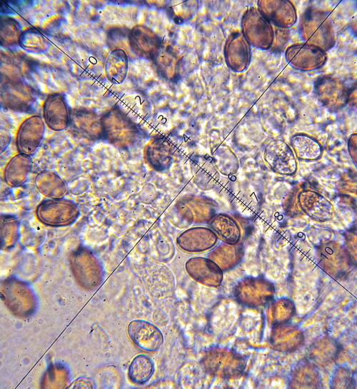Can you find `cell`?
<instances>
[{
  "instance_id": "obj_17",
  "label": "cell",
  "mask_w": 357,
  "mask_h": 389,
  "mask_svg": "<svg viewBox=\"0 0 357 389\" xmlns=\"http://www.w3.org/2000/svg\"><path fill=\"white\" fill-rule=\"evenodd\" d=\"M34 183L39 193L49 198H63L66 192L65 181L53 171L39 172Z\"/></svg>"
},
{
  "instance_id": "obj_3",
  "label": "cell",
  "mask_w": 357,
  "mask_h": 389,
  "mask_svg": "<svg viewBox=\"0 0 357 389\" xmlns=\"http://www.w3.org/2000/svg\"><path fill=\"white\" fill-rule=\"evenodd\" d=\"M241 33L250 45L268 50L275 40V31L271 22L254 7L248 8L241 19Z\"/></svg>"
},
{
  "instance_id": "obj_9",
  "label": "cell",
  "mask_w": 357,
  "mask_h": 389,
  "mask_svg": "<svg viewBox=\"0 0 357 389\" xmlns=\"http://www.w3.org/2000/svg\"><path fill=\"white\" fill-rule=\"evenodd\" d=\"M71 271L79 282L93 286L99 281L101 268L97 258L86 248H79L70 258Z\"/></svg>"
},
{
  "instance_id": "obj_28",
  "label": "cell",
  "mask_w": 357,
  "mask_h": 389,
  "mask_svg": "<svg viewBox=\"0 0 357 389\" xmlns=\"http://www.w3.org/2000/svg\"><path fill=\"white\" fill-rule=\"evenodd\" d=\"M19 221L11 214H1V242L3 248L13 246L18 238Z\"/></svg>"
},
{
  "instance_id": "obj_29",
  "label": "cell",
  "mask_w": 357,
  "mask_h": 389,
  "mask_svg": "<svg viewBox=\"0 0 357 389\" xmlns=\"http://www.w3.org/2000/svg\"><path fill=\"white\" fill-rule=\"evenodd\" d=\"M197 8V1H176L172 3L169 7V12L176 23L182 24L191 19L194 16Z\"/></svg>"
},
{
  "instance_id": "obj_4",
  "label": "cell",
  "mask_w": 357,
  "mask_h": 389,
  "mask_svg": "<svg viewBox=\"0 0 357 389\" xmlns=\"http://www.w3.org/2000/svg\"><path fill=\"white\" fill-rule=\"evenodd\" d=\"M36 215L42 223L60 227L74 223L78 219L80 211L77 205L70 200L49 198L37 206Z\"/></svg>"
},
{
  "instance_id": "obj_7",
  "label": "cell",
  "mask_w": 357,
  "mask_h": 389,
  "mask_svg": "<svg viewBox=\"0 0 357 389\" xmlns=\"http://www.w3.org/2000/svg\"><path fill=\"white\" fill-rule=\"evenodd\" d=\"M285 57L293 68L304 71L316 70L322 67L327 60L326 52L306 43L288 46L286 50Z\"/></svg>"
},
{
  "instance_id": "obj_23",
  "label": "cell",
  "mask_w": 357,
  "mask_h": 389,
  "mask_svg": "<svg viewBox=\"0 0 357 389\" xmlns=\"http://www.w3.org/2000/svg\"><path fill=\"white\" fill-rule=\"evenodd\" d=\"M291 144L298 157L303 159H316L322 151L321 146L313 138L303 133L293 136Z\"/></svg>"
},
{
  "instance_id": "obj_21",
  "label": "cell",
  "mask_w": 357,
  "mask_h": 389,
  "mask_svg": "<svg viewBox=\"0 0 357 389\" xmlns=\"http://www.w3.org/2000/svg\"><path fill=\"white\" fill-rule=\"evenodd\" d=\"M51 45L49 38L36 28H29L23 31L19 41V46L23 49L36 54L47 52Z\"/></svg>"
},
{
  "instance_id": "obj_8",
  "label": "cell",
  "mask_w": 357,
  "mask_h": 389,
  "mask_svg": "<svg viewBox=\"0 0 357 389\" xmlns=\"http://www.w3.org/2000/svg\"><path fill=\"white\" fill-rule=\"evenodd\" d=\"M46 126L41 116L33 115L20 125L16 139L19 153L31 156L36 153L44 138Z\"/></svg>"
},
{
  "instance_id": "obj_26",
  "label": "cell",
  "mask_w": 357,
  "mask_h": 389,
  "mask_svg": "<svg viewBox=\"0 0 357 389\" xmlns=\"http://www.w3.org/2000/svg\"><path fill=\"white\" fill-rule=\"evenodd\" d=\"M1 46L14 47L19 45L23 31L19 21L14 18L2 16L1 17Z\"/></svg>"
},
{
  "instance_id": "obj_13",
  "label": "cell",
  "mask_w": 357,
  "mask_h": 389,
  "mask_svg": "<svg viewBox=\"0 0 357 389\" xmlns=\"http://www.w3.org/2000/svg\"><path fill=\"white\" fill-rule=\"evenodd\" d=\"M258 9L271 24L286 29L297 21V13L294 5L290 1H258Z\"/></svg>"
},
{
  "instance_id": "obj_19",
  "label": "cell",
  "mask_w": 357,
  "mask_h": 389,
  "mask_svg": "<svg viewBox=\"0 0 357 389\" xmlns=\"http://www.w3.org/2000/svg\"><path fill=\"white\" fill-rule=\"evenodd\" d=\"M171 148L164 138L151 141L146 147L145 156L149 164L157 170L166 167L171 161Z\"/></svg>"
},
{
  "instance_id": "obj_22",
  "label": "cell",
  "mask_w": 357,
  "mask_h": 389,
  "mask_svg": "<svg viewBox=\"0 0 357 389\" xmlns=\"http://www.w3.org/2000/svg\"><path fill=\"white\" fill-rule=\"evenodd\" d=\"M154 371L153 360L147 355H136L131 361L128 371L129 379L135 384H144L151 378Z\"/></svg>"
},
{
  "instance_id": "obj_14",
  "label": "cell",
  "mask_w": 357,
  "mask_h": 389,
  "mask_svg": "<svg viewBox=\"0 0 357 389\" xmlns=\"http://www.w3.org/2000/svg\"><path fill=\"white\" fill-rule=\"evenodd\" d=\"M128 334L138 347L148 352L158 350L164 341L161 331L146 320H134L130 322Z\"/></svg>"
},
{
  "instance_id": "obj_16",
  "label": "cell",
  "mask_w": 357,
  "mask_h": 389,
  "mask_svg": "<svg viewBox=\"0 0 357 389\" xmlns=\"http://www.w3.org/2000/svg\"><path fill=\"white\" fill-rule=\"evenodd\" d=\"M31 156L18 153L6 164L4 171L5 182L11 187H18L26 183L32 169Z\"/></svg>"
},
{
  "instance_id": "obj_24",
  "label": "cell",
  "mask_w": 357,
  "mask_h": 389,
  "mask_svg": "<svg viewBox=\"0 0 357 389\" xmlns=\"http://www.w3.org/2000/svg\"><path fill=\"white\" fill-rule=\"evenodd\" d=\"M154 60L162 76L170 80L177 76L179 59L171 48L162 46Z\"/></svg>"
},
{
  "instance_id": "obj_20",
  "label": "cell",
  "mask_w": 357,
  "mask_h": 389,
  "mask_svg": "<svg viewBox=\"0 0 357 389\" xmlns=\"http://www.w3.org/2000/svg\"><path fill=\"white\" fill-rule=\"evenodd\" d=\"M265 157L273 167L292 166L295 164L293 151L281 140H274L268 145Z\"/></svg>"
},
{
  "instance_id": "obj_5",
  "label": "cell",
  "mask_w": 357,
  "mask_h": 389,
  "mask_svg": "<svg viewBox=\"0 0 357 389\" xmlns=\"http://www.w3.org/2000/svg\"><path fill=\"white\" fill-rule=\"evenodd\" d=\"M314 91L318 101L333 111L344 107L350 98L348 86L342 79L332 74L318 78L314 83Z\"/></svg>"
},
{
  "instance_id": "obj_25",
  "label": "cell",
  "mask_w": 357,
  "mask_h": 389,
  "mask_svg": "<svg viewBox=\"0 0 357 389\" xmlns=\"http://www.w3.org/2000/svg\"><path fill=\"white\" fill-rule=\"evenodd\" d=\"M189 262L196 267V268H193L192 267L186 266L187 271L195 280L211 286H217L220 284L222 280V273L218 267L212 264V263H210L206 269L209 262L208 261L204 263L205 264L201 263V265L202 268H200L196 263L192 262V261H189Z\"/></svg>"
},
{
  "instance_id": "obj_12",
  "label": "cell",
  "mask_w": 357,
  "mask_h": 389,
  "mask_svg": "<svg viewBox=\"0 0 357 389\" xmlns=\"http://www.w3.org/2000/svg\"><path fill=\"white\" fill-rule=\"evenodd\" d=\"M131 51L137 56L154 59L162 46L160 37L149 28L137 25L128 35Z\"/></svg>"
},
{
  "instance_id": "obj_18",
  "label": "cell",
  "mask_w": 357,
  "mask_h": 389,
  "mask_svg": "<svg viewBox=\"0 0 357 389\" xmlns=\"http://www.w3.org/2000/svg\"><path fill=\"white\" fill-rule=\"evenodd\" d=\"M128 68V55L122 49L113 50L105 62L106 77L114 84H121L124 81L127 75Z\"/></svg>"
},
{
  "instance_id": "obj_6",
  "label": "cell",
  "mask_w": 357,
  "mask_h": 389,
  "mask_svg": "<svg viewBox=\"0 0 357 389\" xmlns=\"http://www.w3.org/2000/svg\"><path fill=\"white\" fill-rule=\"evenodd\" d=\"M36 93L31 86L19 80H8L1 87V102L8 109L26 112L33 108Z\"/></svg>"
},
{
  "instance_id": "obj_15",
  "label": "cell",
  "mask_w": 357,
  "mask_h": 389,
  "mask_svg": "<svg viewBox=\"0 0 357 389\" xmlns=\"http://www.w3.org/2000/svg\"><path fill=\"white\" fill-rule=\"evenodd\" d=\"M80 136L97 140L103 138L101 117L87 108H75L71 111L69 125Z\"/></svg>"
},
{
  "instance_id": "obj_10",
  "label": "cell",
  "mask_w": 357,
  "mask_h": 389,
  "mask_svg": "<svg viewBox=\"0 0 357 389\" xmlns=\"http://www.w3.org/2000/svg\"><path fill=\"white\" fill-rule=\"evenodd\" d=\"M71 111L63 94H49L43 106V117L47 126L53 131L65 130L71 121Z\"/></svg>"
},
{
  "instance_id": "obj_11",
  "label": "cell",
  "mask_w": 357,
  "mask_h": 389,
  "mask_svg": "<svg viewBox=\"0 0 357 389\" xmlns=\"http://www.w3.org/2000/svg\"><path fill=\"white\" fill-rule=\"evenodd\" d=\"M224 56L227 66L235 72H243L251 61V45L243 34L236 31L229 35L225 47Z\"/></svg>"
},
{
  "instance_id": "obj_2",
  "label": "cell",
  "mask_w": 357,
  "mask_h": 389,
  "mask_svg": "<svg viewBox=\"0 0 357 389\" xmlns=\"http://www.w3.org/2000/svg\"><path fill=\"white\" fill-rule=\"evenodd\" d=\"M103 138L111 143L126 148L136 141L139 130L133 121L118 107L101 117Z\"/></svg>"
},
{
  "instance_id": "obj_1",
  "label": "cell",
  "mask_w": 357,
  "mask_h": 389,
  "mask_svg": "<svg viewBox=\"0 0 357 389\" xmlns=\"http://www.w3.org/2000/svg\"><path fill=\"white\" fill-rule=\"evenodd\" d=\"M300 34L305 43L326 52L336 43L333 24L329 15L323 11L308 9L300 21Z\"/></svg>"
},
{
  "instance_id": "obj_30",
  "label": "cell",
  "mask_w": 357,
  "mask_h": 389,
  "mask_svg": "<svg viewBox=\"0 0 357 389\" xmlns=\"http://www.w3.org/2000/svg\"><path fill=\"white\" fill-rule=\"evenodd\" d=\"M11 141V135L10 133L4 130H1V153H3L6 148L8 147Z\"/></svg>"
},
{
  "instance_id": "obj_27",
  "label": "cell",
  "mask_w": 357,
  "mask_h": 389,
  "mask_svg": "<svg viewBox=\"0 0 357 389\" xmlns=\"http://www.w3.org/2000/svg\"><path fill=\"white\" fill-rule=\"evenodd\" d=\"M253 285L251 284V282H247V284L241 285L238 286V291L236 292L237 298L243 303V304L248 305H259L265 303L266 300L262 298L264 297L267 300L269 299L267 296V293H271L270 291L263 292V288L266 286H258L253 282Z\"/></svg>"
}]
</instances>
